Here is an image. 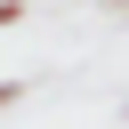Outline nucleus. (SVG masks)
<instances>
[{"instance_id":"2","label":"nucleus","mask_w":129,"mask_h":129,"mask_svg":"<svg viewBox=\"0 0 129 129\" xmlns=\"http://www.w3.org/2000/svg\"><path fill=\"white\" fill-rule=\"evenodd\" d=\"M16 97H24V81H0V105H16Z\"/></svg>"},{"instance_id":"3","label":"nucleus","mask_w":129,"mask_h":129,"mask_svg":"<svg viewBox=\"0 0 129 129\" xmlns=\"http://www.w3.org/2000/svg\"><path fill=\"white\" fill-rule=\"evenodd\" d=\"M105 8H121V0H105Z\"/></svg>"},{"instance_id":"1","label":"nucleus","mask_w":129,"mask_h":129,"mask_svg":"<svg viewBox=\"0 0 129 129\" xmlns=\"http://www.w3.org/2000/svg\"><path fill=\"white\" fill-rule=\"evenodd\" d=\"M0 24H24V0H0Z\"/></svg>"}]
</instances>
